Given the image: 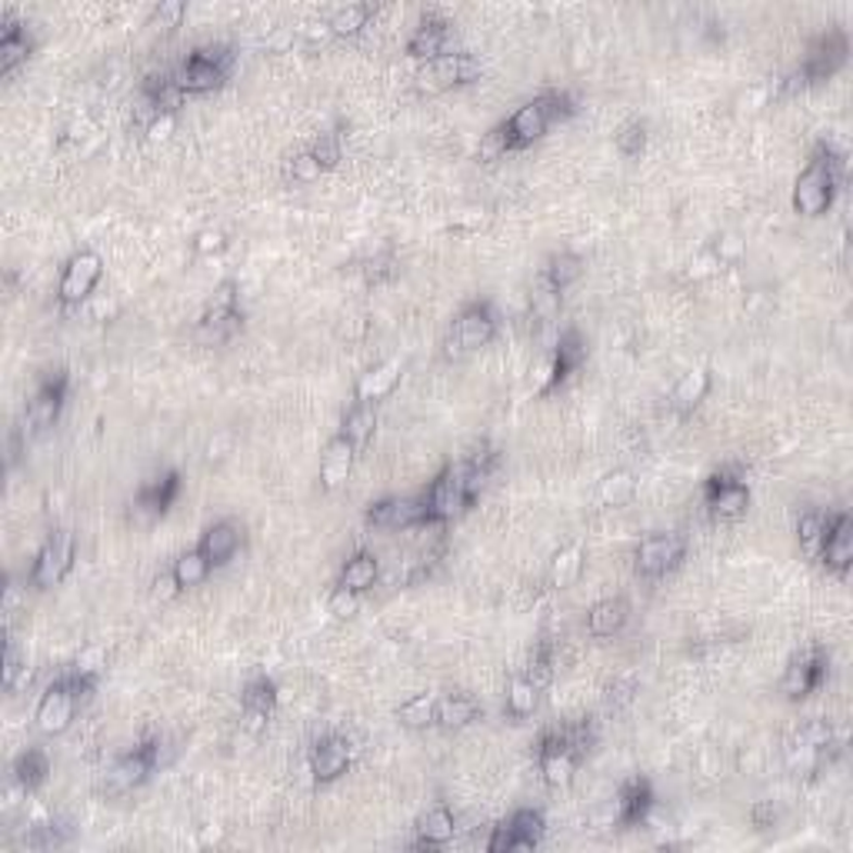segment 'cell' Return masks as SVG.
<instances>
[{
	"mask_svg": "<svg viewBox=\"0 0 853 853\" xmlns=\"http://www.w3.org/2000/svg\"><path fill=\"white\" fill-rule=\"evenodd\" d=\"M824 527H827V514H820V511H804L796 517V540H800V547H804L807 557L820 554Z\"/></svg>",
	"mask_w": 853,
	"mask_h": 853,
	"instance_id": "obj_47",
	"label": "cell"
},
{
	"mask_svg": "<svg viewBox=\"0 0 853 853\" xmlns=\"http://www.w3.org/2000/svg\"><path fill=\"white\" fill-rule=\"evenodd\" d=\"M234 64H237V54L230 47H224V43L197 47V50H190V58L174 71V87L184 97L214 93V90H221L230 80Z\"/></svg>",
	"mask_w": 853,
	"mask_h": 853,
	"instance_id": "obj_5",
	"label": "cell"
},
{
	"mask_svg": "<svg viewBox=\"0 0 853 853\" xmlns=\"http://www.w3.org/2000/svg\"><path fill=\"white\" fill-rule=\"evenodd\" d=\"M164 750H167V740H164V737H147V740H140L134 750H127L124 757H117V764H114L111 774H108V787H111L114 793H130V790H137L140 783L150 780V774H158L161 767H167Z\"/></svg>",
	"mask_w": 853,
	"mask_h": 853,
	"instance_id": "obj_9",
	"label": "cell"
},
{
	"mask_svg": "<svg viewBox=\"0 0 853 853\" xmlns=\"http://www.w3.org/2000/svg\"><path fill=\"white\" fill-rule=\"evenodd\" d=\"M34 47H37V43H34L27 24L14 21V17L8 14V17H4V34H0V74L11 77L21 64H27L30 54H34Z\"/></svg>",
	"mask_w": 853,
	"mask_h": 853,
	"instance_id": "obj_29",
	"label": "cell"
},
{
	"mask_svg": "<svg viewBox=\"0 0 853 853\" xmlns=\"http://www.w3.org/2000/svg\"><path fill=\"white\" fill-rule=\"evenodd\" d=\"M650 127H647V121H640V117H634V121H627V124H620V130L614 134V147L620 150L624 158H640L643 150H647V134Z\"/></svg>",
	"mask_w": 853,
	"mask_h": 853,
	"instance_id": "obj_48",
	"label": "cell"
},
{
	"mask_svg": "<svg viewBox=\"0 0 853 853\" xmlns=\"http://www.w3.org/2000/svg\"><path fill=\"white\" fill-rule=\"evenodd\" d=\"M427 500V527H447V524H454L457 517H464L471 507H474V493L464 480V471L461 464H447L427 487L424 493Z\"/></svg>",
	"mask_w": 853,
	"mask_h": 853,
	"instance_id": "obj_6",
	"label": "cell"
},
{
	"mask_svg": "<svg viewBox=\"0 0 853 853\" xmlns=\"http://www.w3.org/2000/svg\"><path fill=\"white\" fill-rule=\"evenodd\" d=\"M817 561H820L833 577H846V574H850V567H853V517H850L846 511L827 517Z\"/></svg>",
	"mask_w": 853,
	"mask_h": 853,
	"instance_id": "obj_21",
	"label": "cell"
},
{
	"mask_svg": "<svg viewBox=\"0 0 853 853\" xmlns=\"http://www.w3.org/2000/svg\"><path fill=\"white\" fill-rule=\"evenodd\" d=\"M374 17V4H343L327 17L330 37H357Z\"/></svg>",
	"mask_w": 853,
	"mask_h": 853,
	"instance_id": "obj_42",
	"label": "cell"
},
{
	"mask_svg": "<svg viewBox=\"0 0 853 853\" xmlns=\"http://www.w3.org/2000/svg\"><path fill=\"white\" fill-rule=\"evenodd\" d=\"M184 14H187V4H184V0H161V4H158L154 11H150L147 27L164 30V34H174V30L184 24Z\"/></svg>",
	"mask_w": 853,
	"mask_h": 853,
	"instance_id": "obj_50",
	"label": "cell"
},
{
	"mask_svg": "<svg viewBox=\"0 0 853 853\" xmlns=\"http://www.w3.org/2000/svg\"><path fill=\"white\" fill-rule=\"evenodd\" d=\"M11 774H14V783H17L24 793H37V790L47 783V777H50V757H47V750H43V747H27V750H21L14 767H11Z\"/></svg>",
	"mask_w": 853,
	"mask_h": 853,
	"instance_id": "obj_37",
	"label": "cell"
},
{
	"mask_svg": "<svg viewBox=\"0 0 853 853\" xmlns=\"http://www.w3.org/2000/svg\"><path fill=\"white\" fill-rule=\"evenodd\" d=\"M497 337V311L490 300H471V304L454 317L447 334V361H461L474 350L487 347Z\"/></svg>",
	"mask_w": 853,
	"mask_h": 853,
	"instance_id": "obj_7",
	"label": "cell"
},
{
	"mask_svg": "<svg viewBox=\"0 0 853 853\" xmlns=\"http://www.w3.org/2000/svg\"><path fill=\"white\" fill-rule=\"evenodd\" d=\"M414 830H417V840H414L417 850H437V846H447L450 840L457 837V817H454V811H450V807L434 804L427 814H421Z\"/></svg>",
	"mask_w": 853,
	"mask_h": 853,
	"instance_id": "obj_32",
	"label": "cell"
},
{
	"mask_svg": "<svg viewBox=\"0 0 853 853\" xmlns=\"http://www.w3.org/2000/svg\"><path fill=\"white\" fill-rule=\"evenodd\" d=\"M777 807H774V800H757L754 807H750V824H754V830H770L777 824Z\"/></svg>",
	"mask_w": 853,
	"mask_h": 853,
	"instance_id": "obj_59",
	"label": "cell"
},
{
	"mask_svg": "<svg viewBox=\"0 0 853 853\" xmlns=\"http://www.w3.org/2000/svg\"><path fill=\"white\" fill-rule=\"evenodd\" d=\"M840 184H843V154L824 140V143H817L807 167L800 171L793 193H790V204L800 217H824L833 208Z\"/></svg>",
	"mask_w": 853,
	"mask_h": 853,
	"instance_id": "obj_1",
	"label": "cell"
},
{
	"mask_svg": "<svg viewBox=\"0 0 853 853\" xmlns=\"http://www.w3.org/2000/svg\"><path fill=\"white\" fill-rule=\"evenodd\" d=\"M524 677L537 687V690H547L550 683H554V643L550 640H540L534 647V654L524 667Z\"/></svg>",
	"mask_w": 853,
	"mask_h": 853,
	"instance_id": "obj_46",
	"label": "cell"
},
{
	"mask_svg": "<svg viewBox=\"0 0 853 853\" xmlns=\"http://www.w3.org/2000/svg\"><path fill=\"white\" fill-rule=\"evenodd\" d=\"M827 754H830V750L814 747L811 740H804L796 730H793V733L787 737V743H783V761H787L790 774H796V777H811L814 770H820V764H824Z\"/></svg>",
	"mask_w": 853,
	"mask_h": 853,
	"instance_id": "obj_39",
	"label": "cell"
},
{
	"mask_svg": "<svg viewBox=\"0 0 853 853\" xmlns=\"http://www.w3.org/2000/svg\"><path fill=\"white\" fill-rule=\"evenodd\" d=\"M71 670H77L80 677H90V680H100V674L108 670V650L104 647H84L80 654H77V661H74V667Z\"/></svg>",
	"mask_w": 853,
	"mask_h": 853,
	"instance_id": "obj_53",
	"label": "cell"
},
{
	"mask_svg": "<svg viewBox=\"0 0 853 853\" xmlns=\"http://www.w3.org/2000/svg\"><path fill=\"white\" fill-rule=\"evenodd\" d=\"M850 61V37L843 30H827L820 34L811 50H807V58L800 61V67L793 71V77H800L796 84L800 87H814V84H824L830 80L837 71H843ZM793 84V87H796Z\"/></svg>",
	"mask_w": 853,
	"mask_h": 853,
	"instance_id": "obj_12",
	"label": "cell"
},
{
	"mask_svg": "<svg viewBox=\"0 0 853 853\" xmlns=\"http://www.w3.org/2000/svg\"><path fill=\"white\" fill-rule=\"evenodd\" d=\"M507 154H514V150H511V137H507V130H504V121H500L497 127H490V130L480 137L477 161H480V164H497V161H504Z\"/></svg>",
	"mask_w": 853,
	"mask_h": 853,
	"instance_id": "obj_49",
	"label": "cell"
},
{
	"mask_svg": "<svg viewBox=\"0 0 853 853\" xmlns=\"http://www.w3.org/2000/svg\"><path fill=\"white\" fill-rule=\"evenodd\" d=\"M593 743V733H587V724L567 727V730H547L537 743V767L547 787H570L577 777L580 761Z\"/></svg>",
	"mask_w": 853,
	"mask_h": 853,
	"instance_id": "obj_3",
	"label": "cell"
},
{
	"mask_svg": "<svg viewBox=\"0 0 853 853\" xmlns=\"http://www.w3.org/2000/svg\"><path fill=\"white\" fill-rule=\"evenodd\" d=\"M750 487L733 471H717L704 480V507L714 520H740L750 511Z\"/></svg>",
	"mask_w": 853,
	"mask_h": 853,
	"instance_id": "obj_17",
	"label": "cell"
},
{
	"mask_svg": "<svg viewBox=\"0 0 853 853\" xmlns=\"http://www.w3.org/2000/svg\"><path fill=\"white\" fill-rule=\"evenodd\" d=\"M630 624V604L627 597H604L587 611V630L597 640H611L617 634H624V627Z\"/></svg>",
	"mask_w": 853,
	"mask_h": 853,
	"instance_id": "obj_28",
	"label": "cell"
},
{
	"mask_svg": "<svg viewBox=\"0 0 853 853\" xmlns=\"http://www.w3.org/2000/svg\"><path fill=\"white\" fill-rule=\"evenodd\" d=\"M400 377H404V361L390 357V361L371 367V371L357 380L354 400H371V404H377V400H384V397H390V393L397 390Z\"/></svg>",
	"mask_w": 853,
	"mask_h": 853,
	"instance_id": "obj_35",
	"label": "cell"
},
{
	"mask_svg": "<svg viewBox=\"0 0 853 853\" xmlns=\"http://www.w3.org/2000/svg\"><path fill=\"white\" fill-rule=\"evenodd\" d=\"M537 707H540V690L524 674H517L507 687V714L524 720V717H534Z\"/></svg>",
	"mask_w": 853,
	"mask_h": 853,
	"instance_id": "obj_45",
	"label": "cell"
},
{
	"mask_svg": "<svg viewBox=\"0 0 853 853\" xmlns=\"http://www.w3.org/2000/svg\"><path fill=\"white\" fill-rule=\"evenodd\" d=\"M280 707V690L277 683L267 677V674H258V677H250L240 690V727L247 733H254L261 737L267 730V724L274 720Z\"/></svg>",
	"mask_w": 853,
	"mask_h": 853,
	"instance_id": "obj_19",
	"label": "cell"
},
{
	"mask_svg": "<svg viewBox=\"0 0 853 853\" xmlns=\"http://www.w3.org/2000/svg\"><path fill=\"white\" fill-rule=\"evenodd\" d=\"M657 807V793H654V783H650L647 777H630L617 796H614V824L620 827H640L650 820V814H654Z\"/></svg>",
	"mask_w": 853,
	"mask_h": 853,
	"instance_id": "obj_24",
	"label": "cell"
},
{
	"mask_svg": "<svg viewBox=\"0 0 853 853\" xmlns=\"http://www.w3.org/2000/svg\"><path fill=\"white\" fill-rule=\"evenodd\" d=\"M711 384H714V377H711L707 367H690L687 374H680V380L670 390V407L677 414H693L707 400Z\"/></svg>",
	"mask_w": 853,
	"mask_h": 853,
	"instance_id": "obj_34",
	"label": "cell"
},
{
	"mask_svg": "<svg viewBox=\"0 0 853 853\" xmlns=\"http://www.w3.org/2000/svg\"><path fill=\"white\" fill-rule=\"evenodd\" d=\"M717 271H724V267H720V261L711 254V250H704V254H700V258L690 264V277H693V280H700V277H711V274H717Z\"/></svg>",
	"mask_w": 853,
	"mask_h": 853,
	"instance_id": "obj_60",
	"label": "cell"
},
{
	"mask_svg": "<svg viewBox=\"0 0 853 853\" xmlns=\"http://www.w3.org/2000/svg\"><path fill=\"white\" fill-rule=\"evenodd\" d=\"M311 154L321 161L324 174H327V171H337L340 161H343V140H340V134H321V137L314 140V147H311Z\"/></svg>",
	"mask_w": 853,
	"mask_h": 853,
	"instance_id": "obj_52",
	"label": "cell"
},
{
	"mask_svg": "<svg viewBox=\"0 0 853 853\" xmlns=\"http://www.w3.org/2000/svg\"><path fill=\"white\" fill-rule=\"evenodd\" d=\"M354 757H357V747L343 733H324L311 747V774L317 783H334L354 767Z\"/></svg>",
	"mask_w": 853,
	"mask_h": 853,
	"instance_id": "obj_22",
	"label": "cell"
},
{
	"mask_svg": "<svg viewBox=\"0 0 853 853\" xmlns=\"http://www.w3.org/2000/svg\"><path fill=\"white\" fill-rule=\"evenodd\" d=\"M243 540H247L243 524H237L234 517H224V520H217L204 530V537H200L197 547H200V554L211 561V567L217 570V567H227L240 554Z\"/></svg>",
	"mask_w": 853,
	"mask_h": 853,
	"instance_id": "obj_25",
	"label": "cell"
},
{
	"mask_svg": "<svg viewBox=\"0 0 853 853\" xmlns=\"http://www.w3.org/2000/svg\"><path fill=\"white\" fill-rule=\"evenodd\" d=\"M377 580H380V557L371 554V550H357V554L347 557V564L340 567L334 587L354 590V593H367V590L377 587Z\"/></svg>",
	"mask_w": 853,
	"mask_h": 853,
	"instance_id": "obj_36",
	"label": "cell"
},
{
	"mask_svg": "<svg viewBox=\"0 0 853 853\" xmlns=\"http://www.w3.org/2000/svg\"><path fill=\"white\" fill-rule=\"evenodd\" d=\"M74 561H77V543H74V534L58 527L50 530L40 543V550L34 554V564H30V584L34 590H54L67 580V574L74 570Z\"/></svg>",
	"mask_w": 853,
	"mask_h": 853,
	"instance_id": "obj_8",
	"label": "cell"
},
{
	"mask_svg": "<svg viewBox=\"0 0 853 853\" xmlns=\"http://www.w3.org/2000/svg\"><path fill=\"white\" fill-rule=\"evenodd\" d=\"M584 567H587V547L580 540L564 543L561 550H554V557L547 564V584L554 590H567L584 577Z\"/></svg>",
	"mask_w": 853,
	"mask_h": 853,
	"instance_id": "obj_33",
	"label": "cell"
},
{
	"mask_svg": "<svg viewBox=\"0 0 853 853\" xmlns=\"http://www.w3.org/2000/svg\"><path fill=\"white\" fill-rule=\"evenodd\" d=\"M67 397H71V374L67 371H50L37 384L34 397L27 400V427H30V434H43V430L54 427L61 421L64 407H67Z\"/></svg>",
	"mask_w": 853,
	"mask_h": 853,
	"instance_id": "obj_16",
	"label": "cell"
},
{
	"mask_svg": "<svg viewBox=\"0 0 853 853\" xmlns=\"http://www.w3.org/2000/svg\"><path fill=\"white\" fill-rule=\"evenodd\" d=\"M321 177H324V167L311 150H300L293 161H287V180H293V184H314Z\"/></svg>",
	"mask_w": 853,
	"mask_h": 853,
	"instance_id": "obj_51",
	"label": "cell"
},
{
	"mask_svg": "<svg viewBox=\"0 0 853 853\" xmlns=\"http://www.w3.org/2000/svg\"><path fill=\"white\" fill-rule=\"evenodd\" d=\"M100 277H104V258H100L97 250H77V254L64 264V274L58 284L61 308H80L97 290Z\"/></svg>",
	"mask_w": 853,
	"mask_h": 853,
	"instance_id": "obj_18",
	"label": "cell"
},
{
	"mask_svg": "<svg viewBox=\"0 0 853 853\" xmlns=\"http://www.w3.org/2000/svg\"><path fill=\"white\" fill-rule=\"evenodd\" d=\"M180 593H184V587L177 584L174 570H164V574H158V577H154V584H150V597H154L158 604H171V600H177Z\"/></svg>",
	"mask_w": 853,
	"mask_h": 853,
	"instance_id": "obj_57",
	"label": "cell"
},
{
	"mask_svg": "<svg viewBox=\"0 0 853 853\" xmlns=\"http://www.w3.org/2000/svg\"><path fill=\"white\" fill-rule=\"evenodd\" d=\"M174 127H177V114H161V117H154L150 121L147 127H143V134H147V140L150 143H164V140H171V134H174Z\"/></svg>",
	"mask_w": 853,
	"mask_h": 853,
	"instance_id": "obj_58",
	"label": "cell"
},
{
	"mask_svg": "<svg viewBox=\"0 0 853 853\" xmlns=\"http://www.w3.org/2000/svg\"><path fill=\"white\" fill-rule=\"evenodd\" d=\"M634 497H637V477L627 467H617V471L604 474V477H600V484H597V500L604 507H624V504H630Z\"/></svg>",
	"mask_w": 853,
	"mask_h": 853,
	"instance_id": "obj_41",
	"label": "cell"
},
{
	"mask_svg": "<svg viewBox=\"0 0 853 853\" xmlns=\"http://www.w3.org/2000/svg\"><path fill=\"white\" fill-rule=\"evenodd\" d=\"M97 690V680L90 677H80L77 670H67L61 674L54 683H50L40 700H37V711H34V724L43 737H61L74 717H77V707L84 700Z\"/></svg>",
	"mask_w": 853,
	"mask_h": 853,
	"instance_id": "obj_4",
	"label": "cell"
},
{
	"mask_svg": "<svg viewBox=\"0 0 853 853\" xmlns=\"http://www.w3.org/2000/svg\"><path fill=\"white\" fill-rule=\"evenodd\" d=\"M547 833V820L537 807H520L507 820H500L490 837L487 850L490 853H517V850H537Z\"/></svg>",
	"mask_w": 853,
	"mask_h": 853,
	"instance_id": "obj_14",
	"label": "cell"
},
{
	"mask_svg": "<svg viewBox=\"0 0 853 853\" xmlns=\"http://www.w3.org/2000/svg\"><path fill=\"white\" fill-rule=\"evenodd\" d=\"M577 114V100L570 90H543L527 104H520L507 121L504 130L511 137V150H527L534 147L554 124H564Z\"/></svg>",
	"mask_w": 853,
	"mask_h": 853,
	"instance_id": "obj_2",
	"label": "cell"
},
{
	"mask_svg": "<svg viewBox=\"0 0 853 853\" xmlns=\"http://www.w3.org/2000/svg\"><path fill=\"white\" fill-rule=\"evenodd\" d=\"M397 271H393V261L390 258H380V261H374L371 264V280H390Z\"/></svg>",
	"mask_w": 853,
	"mask_h": 853,
	"instance_id": "obj_62",
	"label": "cell"
},
{
	"mask_svg": "<svg viewBox=\"0 0 853 853\" xmlns=\"http://www.w3.org/2000/svg\"><path fill=\"white\" fill-rule=\"evenodd\" d=\"M587 357H590V343H587V337L577 330V327H567V330H561V337H557V343H554V354H550V361L540 367V377H543V384L537 387V393L540 397H550V393H557L584 364H587Z\"/></svg>",
	"mask_w": 853,
	"mask_h": 853,
	"instance_id": "obj_13",
	"label": "cell"
},
{
	"mask_svg": "<svg viewBox=\"0 0 853 853\" xmlns=\"http://www.w3.org/2000/svg\"><path fill=\"white\" fill-rule=\"evenodd\" d=\"M584 267H587V261L580 254H574V250H561V254H554L543 264L540 277L554 287L557 293H564L567 287H574L584 277Z\"/></svg>",
	"mask_w": 853,
	"mask_h": 853,
	"instance_id": "obj_40",
	"label": "cell"
},
{
	"mask_svg": "<svg viewBox=\"0 0 853 853\" xmlns=\"http://www.w3.org/2000/svg\"><path fill=\"white\" fill-rule=\"evenodd\" d=\"M327 611L337 617V620H347V617H354L361 611V593L354 590H343V587H334L330 597H327Z\"/></svg>",
	"mask_w": 853,
	"mask_h": 853,
	"instance_id": "obj_54",
	"label": "cell"
},
{
	"mask_svg": "<svg viewBox=\"0 0 853 853\" xmlns=\"http://www.w3.org/2000/svg\"><path fill=\"white\" fill-rule=\"evenodd\" d=\"M174 577H177V584L184 587V590H190V587H200L204 584L208 577H211V561L200 554V547H193V550H184V554L174 561Z\"/></svg>",
	"mask_w": 853,
	"mask_h": 853,
	"instance_id": "obj_44",
	"label": "cell"
},
{
	"mask_svg": "<svg viewBox=\"0 0 853 853\" xmlns=\"http://www.w3.org/2000/svg\"><path fill=\"white\" fill-rule=\"evenodd\" d=\"M450 40H454V24L447 17H424L417 24V30L407 37V58L414 61H437L443 54H450Z\"/></svg>",
	"mask_w": 853,
	"mask_h": 853,
	"instance_id": "obj_26",
	"label": "cell"
},
{
	"mask_svg": "<svg viewBox=\"0 0 853 853\" xmlns=\"http://www.w3.org/2000/svg\"><path fill=\"white\" fill-rule=\"evenodd\" d=\"M243 311L240 308H230V311H208L200 314L197 321V343L200 347H224L230 343L240 330H243Z\"/></svg>",
	"mask_w": 853,
	"mask_h": 853,
	"instance_id": "obj_30",
	"label": "cell"
},
{
	"mask_svg": "<svg viewBox=\"0 0 853 853\" xmlns=\"http://www.w3.org/2000/svg\"><path fill=\"white\" fill-rule=\"evenodd\" d=\"M634 693H637V680H634V677H624V680L611 683V690H607L611 704H630Z\"/></svg>",
	"mask_w": 853,
	"mask_h": 853,
	"instance_id": "obj_61",
	"label": "cell"
},
{
	"mask_svg": "<svg viewBox=\"0 0 853 853\" xmlns=\"http://www.w3.org/2000/svg\"><path fill=\"white\" fill-rule=\"evenodd\" d=\"M687 557V537L677 530H661V534H647L637 550H634V570L643 580H661L674 574Z\"/></svg>",
	"mask_w": 853,
	"mask_h": 853,
	"instance_id": "obj_11",
	"label": "cell"
},
{
	"mask_svg": "<svg viewBox=\"0 0 853 853\" xmlns=\"http://www.w3.org/2000/svg\"><path fill=\"white\" fill-rule=\"evenodd\" d=\"M434 717H437V693H417L397 707V720L407 730H427L434 727Z\"/></svg>",
	"mask_w": 853,
	"mask_h": 853,
	"instance_id": "obj_43",
	"label": "cell"
},
{
	"mask_svg": "<svg viewBox=\"0 0 853 853\" xmlns=\"http://www.w3.org/2000/svg\"><path fill=\"white\" fill-rule=\"evenodd\" d=\"M354 461H357V447L343 434H334L321 454V487L327 493L340 490L350 480V474H354Z\"/></svg>",
	"mask_w": 853,
	"mask_h": 853,
	"instance_id": "obj_27",
	"label": "cell"
},
{
	"mask_svg": "<svg viewBox=\"0 0 853 853\" xmlns=\"http://www.w3.org/2000/svg\"><path fill=\"white\" fill-rule=\"evenodd\" d=\"M827 670H830V654L820 643H814V647L804 650V654H796L787 664V670L780 677V693L790 700V704H800V700H807L814 690L824 687Z\"/></svg>",
	"mask_w": 853,
	"mask_h": 853,
	"instance_id": "obj_15",
	"label": "cell"
},
{
	"mask_svg": "<svg viewBox=\"0 0 853 853\" xmlns=\"http://www.w3.org/2000/svg\"><path fill=\"white\" fill-rule=\"evenodd\" d=\"M484 74V64L467 54V50H450V54L437 58V61H427L417 77H414V87L417 93H443V90H454V87H464V84H474L480 80Z\"/></svg>",
	"mask_w": 853,
	"mask_h": 853,
	"instance_id": "obj_10",
	"label": "cell"
},
{
	"mask_svg": "<svg viewBox=\"0 0 853 853\" xmlns=\"http://www.w3.org/2000/svg\"><path fill=\"white\" fill-rule=\"evenodd\" d=\"M711 254L720 261V267H730V264H737V261L743 258V240H740L737 234H724V237H717V243L711 247Z\"/></svg>",
	"mask_w": 853,
	"mask_h": 853,
	"instance_id": "obj_56",
	"label": "cell"
},
{
	"mask_svg": "<svg viewBox=\"0 0 853 853\" xmlns=\"http://www.w3.org/2000/svg\"><path fill=\"white\" fill-rule=\"evenodd\" d=\"M340 434L361 450L377 434V404H371V400H354L340 421Z\"/></svg>",
	"mask_w": 853,
	"mask_h": 853,
	"instance_id": "obj_38",
	"label": "cell"
},
{
	"mask_svg": "<svg viewBox=\"0 0 853 853\" xmlns=\"http://www.w3.org/2000/svg\"><path fill=\"white\" fill-rule=\"evenodd\" d=\"M480 704H477V697L464 693V690H454V693H443L437 697V717H434V727L440 730H464L471 727L477 717H480Z\"/></svg>",
	"mask_w": 853,
	"mask_h": 853,
	"instance_id": "obj_31",
	"label": "cell"
},
{
	"mask_svg": "<svg viewBox=\"0 0 853 853\" xmlns=\"http://www.w3.org/2000/svg\"><path fill=\"white\" fill-rule=\"evenodd\" d=\"M227 234L217 230V227H204L197 237H193V254L197 258H214V254H224L227 250Z\"/></svg>",
	"mask_w": 853,
	"mask_h": 853,
	"instance_id": "obj_55",
	"label": "cell"
},
{
	"mask_svg": "<svg viewBox=\"0 0 853 853\" xmlns=\"http://www.w3.org/2000/svg\"><path fill=\"white\" fill-rule=\"evenodd\" d=\"M367 524L380 530H414L427 527V500L421 497H384L367 507Z\"/></svg>",
	"mask_w": 853,
	"mask_h": 853,
	"instance_id": "obj_20",
	"label": "cell"
},
{
	"mask_svg": "<svg viewBox=\"0 0 853 853\" xmlns=\"http://www.w3.org/2000/svg\"><path fill=\"white\" fill-rule=\"evenodd\" d=\"M184 490V480L177 471H161L154 474L150 480H143L134 493V511L143 517V520H158L164 517L174 504H177V497Z\"/></svg>",
	"mask_w": 853,
	"mask_h": 853,
	"instance_id": "obj_23",
	"label": "cell"
}]
</instances>
